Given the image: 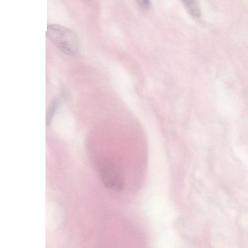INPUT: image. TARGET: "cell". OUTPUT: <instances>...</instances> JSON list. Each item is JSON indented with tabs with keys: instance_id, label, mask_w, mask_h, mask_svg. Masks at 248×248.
<instances>
[{
	"instance_id": "obj_1",
	"label": "cell",
	"mask_w": 248,
	"mask_h": 248,
	"mask_svg": "<svg viewBox=\"0 0 248 248\" xmlns=\"http://www.w3.org/2000/svg\"><path fill=\"white\" fill-rule=\"evenodd\" d=\"M46 34L49 41L65 54L72 56L77 53L78 38L71 29L60 25L48 24Z\"/></svg>"
},
{
	"instance_id": "obj_2",
	"label": "cell",
	"mask_w": 248,
	"mask_h": 248,
	"mask_svg": "<svg viewBox=\"0 0 248 248\" xmlns=\"http://www.w3.org/2000/svg\"><path fill=\"white\" fill-rule=\"evenodd\" d=\"M100 174L104 186L116 191H121L124 186V178L113 162L107 161L100 168Z\"/></svg>"
},
{
	"instance_id": "obj_3",
	"label": "cell",
	"mask_w": 248,
	"mask_h": 248,
	"mask_svg": "<svg viewBox=\"0 0 248 248\" xmlns=\"http://www.w3.org/2000/svg\"><path fill=\"white\" fill-rule=\"evenodd\" d=\"M188 13L194 17L200 16V10L197 0H180Z\"/></svg>"
},
{
	"instance_id": "obj_4",
	"label": "cell",
	"mask_w": 248,
	"mask_h": 248,
	"mask_svg": "<svg viewBox=\"0 0 248 248\" xmlns=\"http://www.w3.org/2000/svg\"><path fill=\"white\" fill-rule=\"evenodd\" d=\"M59 100L58 98H55L50 103L46 113V124L49 126L51 123L54 115L59 105Z\"/></svg>"
},
{
	"instance_id": "obj_5",
	"label": "cell",
	"mask_w": 248,
	"mask_h": 248,
	"mask_svg": "<svg viewBox=\"0 0 248 248\" xmlns=\"http://www.w3.org/2000/svg\"><path fill=\"white\" fill-rule=\"evenodd\" d=\"M139 7L143 10L148 9L150 6V0H135Z\"/></svg>"
}]
</instances>
